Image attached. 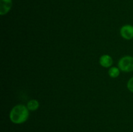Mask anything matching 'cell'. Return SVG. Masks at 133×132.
I'll list each match as a JSON object with an SVG mask.
<instances>
[{
	"label": "cell",
	"instance_id": "1",
	"mask_svg": "<svg viewBox=\"0 0 133 132\" xmlns=\"http://www.w3.org/2000/svg\"><path fill=\"white\" fill-rule=\"evenodd\" d=\"M29 110L27 106L18 104L12 108L9 114V118L12 122L16 124H23L26 122L29 116Z\"/></svg>",
	"mask_w": 133,
	"mask_h": 132
},
{
	"label": "cell",
	"instance_id": "2",
	"mask_svg": "<svg viewBox=\"0 0 133 132\" xmlns=\"http://www.w3.org/2000/svg\"><path fill=\"white\" fill-rule=\"evenodd\" d=\"M118 66L120 71L123 72H132L133 71V57L128 55L122 57L118 61Z\"/></svg>",
	"mask_w": 133,
	"mask_h": 132
},
{
	"label": "cell",
	"instance_id": "3",
	"mask_svg": "<svg viewBox=\"0 0 133 132\" xmlns=\"http://www.w3.org/2000/svg\"><path fill=\"white\" fill-rule=\"evenodd\" d=\"M120 34L123 38L127 40L133 39V25L127 24L122 26L120 28Z\"/></svg>",
	"mask_w": 133,
	"mask_h": 132
},
{
	"label": "cell",
	"instance_id": "4",
	"mask_svg": "<svg viewBox=\"0 0 133 132\" xmlns=\"http://www.w3.org/2000/svg\"><path fill=\"white\" fill-rule=\"evenodd\" d=\"M12 5V0H0V14L5 15L10 11Z\"/></svg>",
	"mask_w": 133,
	"mask_h": 132
},
{
	"label": "cell",
	"instance_id": "5",
	"mask_svg": "<svg viewBox=\"0 0 133 132\" xmlns=\"http://www.w3.org/2000/svg\"><path fill=\"white\" fill-rule=\"evenodd\" d=\"M99 64L105 68H110L113 64V59L109 54H103L99 58Z\"/></svg>",
	"mask_w": 133,
	"mask_h": 132
},
{
	"label": "cell",
	"instance_id": "6",
	"mask_svg": "<svg viewBox=\"0 0 133 132\" xmlns=\"http://www.w3.org/2000/svg\"><path fill=\"white\" fill-rule=\"evenodd\" d=\"M39 106H40L39 102L37 100L35 99L31 100L27 104V107L29 111H36V110H37L39 108Z\"/></svg>",
	"mask_w": 133,
	"mask_h": 132
},
{
	"label": "cell",
	"instance_id": "7",
	"mask_svg": "<svg viewBox=\"0 0 133 132\" xmlns=\"http://www.w3.org/2000/svg\"><path fill=\"white\" fill-rule=\"evenodd\" d=\"M108 73L110 77L112 78H116L118 77L120 74V69L119 67H111L109 68Z\"/></svg>",
	"mask_w": 133,
	"mask_h": 132
},
{
	"label": "cell",
	"instance_id": "8",
	"mask_svg": "<svg viewBox=\"0 0 133 132\" xmlns=\"http://www.w3.org/2000/svg\"><path fill=\"white\" fill-rule=\"evenodd\" d=\"M127 89H128L131 93H133V76L129 80L127 84Z\"/></svg>",
	"mask_w": 133,
	"mask_h": 132
}]
</instances>
